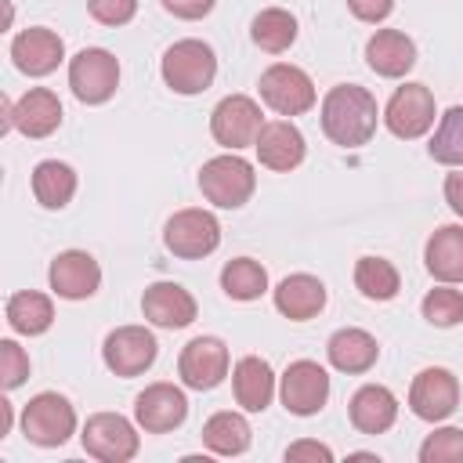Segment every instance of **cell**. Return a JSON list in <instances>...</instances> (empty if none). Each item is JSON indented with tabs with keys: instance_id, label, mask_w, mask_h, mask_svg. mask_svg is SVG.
<instances>
[{
	"instance_id": "1",
	"label": "cell",
	"mask_w": 463,
	"mask_h": 463,
	"mask_svg": "<svg viewBox=\"0 0 463 463\" xmlns=\"http://www.w3.org/2000/svg\"><path fill=\"white\" fill-rule=\"evenodd\" d=\"M376 98L358 83H336L322 98V130L340 148H358L376 134Z\"/></svg>"
},
{
	"instance_id": "2",
	"label": "cell",
	"mask_w": 463,
	"mask_h": 463,
	"mask_svg": "<svg viewBox=\"0 0 463 463\" xmlns=\"http://www.w3.org/2000/svg\"><path fill=\"white\" fill-rule=\"evenodd\" d=\"M257 188V174H253V163H246L239 152H228V156H213L203 163L199 170V192L206 203L221 206V210H239L250 203Z\"/></svg>"
},
{
	"instance_id": "3",
	"label": "cell",
	"mask_w": 463,
	"mask_h": 463,
	"mask_svg": "<svg viewBox=\"0 0 463 463\" xmlns=\"http://www.w3.org/2000/svg\"><path fill=\"white\" fill-rule=\"evenodd\" d=\"M22 434L40 449H58L76 434V409L58 391H40L22 409Z\"/></svg>"
},
{
	"instance_id": "4",
	"label": "cell",
	"mask_w": 463,
	"mask_h": 463,
	"mask_svg": "<svg viewBox=\"0 0 463 463\" xmlns=\"http://www.w3.org/2000/svg\"><path fill=\"white\" fill-rule=\"evenodd\" d=\"M163 83L174 94H203L217 76L213 47L203 40H177L163 54Z\"/></svg>"
},
{
	"instance_id": "5",
	"label": "cell",
	"mask_w": 463,
	"mask_h": 463,
	"mask_svg": "<svg viewBox=\"0 0 463 463\" xmlns=\"http://www.w3.org/2000/svg\"><path fill=\"white\" fill-rule=\"evenodd\" d=\"M69 87L83 105H105L119 87V61L105 47H83L69 58Z\"/></svg>"
},
{
	"instance_id": "6",
	"label": "cell",
	"mask_w": 463,
	"mask_h": 463,
	"mask_svg": "<svg viewBox=\"0 0 463 463\" xmlns=\"http://www.w3.org/2000/svg\"><path fill=\"white\" fill-rule=\"evenodd\" d=\"M163 242L174 257L181 260H199V257H210L217 246H221V224L210 210H199V206H188V210H177L166 228H163Z\"/></svg>"
},
{
	"instance_id": "7",
	"label": "cell",
	"mask_w": 463,
	"mask_h": 463,
	"mask_svg": "<svg viewBox=\"0 0 463 463\" xmlns=\"http://www.w3.org/2000/svg\"><path fill=\"white\" fill-rule=\"evenodd\" d=\"M80 441H83V452L101 459V463H127L141 449V438H137L134 423L127 416H119V412H94V416H87Z\"/></svg>"
},
{
	"instance_id": "8",
	"label": "cell",
	"mask_w": 463,
	"mask_h": 463,
	"mask_svg": "<svg viewBox=\"0 0 463 463\" xmlns=\"http://www.w3.org/2000/svg\"><path fill=\"white\" fill-rule=\"evenodd\" d=\"M257 87H260V101L279 116H300V112H307L315 105L311 76L304 69H297V65H286V61L264 69Z\"/></svg>"
},
{
	"instance_id": "9",
	"label": "cell",
	"mask_w": 463,
	"mask_h": 463,
	"mask_svg": "<svg viewBox=\"0 0 463 463\" xmlns=\"http://www.w3.org/2000/svg\"><path fill=\"white\" fill-rule=\"evenodd\" d=\"M434 94H430V87H423V83H402L394 94H391V101H387V109H383V123H387V130L394 134V137H402V141H416V137H423L430 127H434Z\"/></svg>"
},
{
	"instance_id": "10",
	"label": "cell",
	"mask_w": 463,
	"mask_h": 463,
	"mask_svg": "<svg viewBox=\"0 0 463 463\" xmlns=\"http://www.w3.org/2000/svg\"><path fill=\"white\" fill-rule=\"evenodd\" d=\"M260 127H264L260 105L253 98H246V94H228L210 112V134H213V141L224 145V148H232V152L253 145L257 134H260Z\"/></svg>"
},
{
	"instance_id": "11",
	"label": "cell",
	"mask_w": 463,
	"mask_h": 463,
	"mask_svg": "<svg viewBox=\"0 0 463 463\" xmlns=\"http://www.w3.org/2000/svg\"><path fill=\"white\" fill-rule=\"evenodd\" d=\"M279 398H282L286 412L315 416V412H322V405L329 398V373L311 358L289 362L282 373V383H279Z\"/></svg>"
},
{
	"instance_id": "12",
	"label": "cell",
	"mask_w": 463,
	"mask_h": 463,
	"mask_svg": "<svg viewBox=\"0 0 463 463\" xmlns=\"http://www.w3.org/2000/svg\"><path fill=\"white\" fill-rule=\"evenodd\" d=\"M177 376L192 391H213L228 376V347L217 336H195L181 347Z\"/></svg>"
},
{
	"instance_id": "13",
	"label": "cell",
	"mask_w": 463,
	"mask_h": 463,
	"mask_svg": "<svg viewBox=\"0 0 463 463\" xmlns=\"http://www.w3.org/2000/svg\"><path fill=\"white\" fill-rule=\"evenodd\" d=\"M159 354L156 336L145 326H119L105 336L101 358L116 376H141Z\"/></svg>"
},
{
	"instance_id": "14",
	"label": "cell",
	"mask_w": 463,
	"mask_h": 463,
	"mask_svg": "<svg viewBox=\"0 0 463 463\" xmlns=\"http://www.w3.org/2000/svg\"><path fill=\"white\" fill-rule=\"evenodd\" d=\"M459 405V380L441 369V365H430L423 373H416L412 387H409V409L427 420V423H438L445 416H452Z\"/></svg>"
},
{
	"instance_id": "15",
	"label": "cell",
	"mask_w": 463,
	"mask_h": 463,
	"mask_svg": "<svg viewBox=\"0 0 463 463\" xmlns=\"http://www.w3.org/2000/svg\"><path fill=\"white\" fill-rule=\"evenodd\" d=\"M184 416H188V398L174 383H148L134 398V420L148 434H166V430L181 427Z\"/></svg>"
},
{
	"instance_id": "16",
	"label": "cell",
	"mask_w": 463,
	"mask_h": 463,
	"mask_svg": "<svg viewBox=\"0 0 463 463\" xmlns=\"http://www.w3.org/2000/svg\"><path fill=\"white\" fill-rule=\"evenodd\" d=\"M47 279L61 300H87L101 286V268L87 250H65L51 260Z\"/></svg>"
},
{
	"instance_id": "17",
	"label": "cell",
	"mask_w": 463,
	"mask_h": 463,
	"mask_svg": "<svg viewBox=\"0 0 463 463\" xmlns=\"http://www.w3.org/2000/svg\"><path fill=\"white\" fill-rule=\"evenodd\" d=\"M11 58H14V69L25 72V76H47L61 65L65 58V43L54 29L47 25H33V29H22L14 40H11Z\"/></svg>"
},
{
	"instance_id": "18",
	"label": "cell",
	"mask_w": 463,
	"mask_h": 463,
	"mask_svg": "<svg viewBox=\"0 0 463 463\" xmlns=\"http://www.w3.org/2000/svg\"><path fill=\"white\" fill-rule=\"evenodd\" d=\"M253 148H257L260 166H268V170H275V174L297 170V166L304 163V152H307L304 134H300L289 119H271V123H264L260 134H257V141H253Z\"/></svg>"
},
{
	"instance_id": "19",
	"label": "cell",
	"mask_w": 463,
	"mask_h": 463,
	"mask_svg": "<svg viewBox=\"0 0 463 463\" xmlns=\"http://www.w3.org/2000/svg\"><path fill=\"white\" fill-rule=\"evenodd\" d=\"M141 311L159 329H184L195 322V297L177 282H152L141 297Z\"/></svg>"
},
{
	"instance_id": "20",
	"label": "cell",
	"mask_w": 463,
	"mask_h": 463,
	"mask_svg": "<svg viewBox=\"0 0 463 463\" xmlns=\"http://www.w3.org/2000/svg\"><path fill=\"white\" fill-rule=\"evenodd\" d=\"M11 127L22 130L25 137H51L61 127V101L47 87H33L11 105Z\"/></svg>"
},
{
	"instance_id": "21",
	"label": "cell",
	"mask_w": 463,
	"mask_h": 463,
	"mask_svg": "<svg viewBox=\"0 0 463 463\" xmlns=\"http://www.w3.org/2000/svg\"><path fill=\"white\" fill-rule=\"evenodd\" d=\"M347 416H351V427L354 430H362V434H383L398 420V398L383 383H365V387H358L351 394Z\"/></svg>"
},
{
	"instance_id": "22",
	"label": "cell",
	"mask_w": 463,
	"mask_h": 463,
	"mask_svg": "<svg viewBox=\"0 0 463 463\" xmlns=\"http://www.w3.org/2000/svg\"><path fill=\"white\" fill-rule=\"evenodd\" d=\"M365 61L376 76L398 80L416 65V43L402 29H376L365 43Z\"/></svg>"
},
{
	"instance_id": "23",
	"label": "cell",
	"mask_w": 463,
	"mask_h": 463,
	"mask_svg": "<svg viewBox=\"0 0 463 463\" xmlns=\"http://www.w3.org/2000/svg\"><path fill=\"white\" fill-rule=\"evenodd\" d=\"M275 307H279V315H286L289 322H307V318H315V315L326 307V286H322V279L304 275V271L286 275V279L275 286Z\"/></svg>"
},
{
	"instance_id": "24",
	"label": "cell",
	"mask_w": 463,
	"mask_h": 463,
	"mask_svg": "<svg viewBox=\"0 0 463 463\" xmlns=\"http://www.w3.org/2000/svg\"><path fill=\"white\" fill-rule=\"evenodd\" d=\"M232 391H235V402L246 412H264L271 405V394H275V373H271V365L260 354L239 358L235 362V373H232Z\"/></svg>"
},
{
	"instance_id": "25",
	"label": "cell",
	"mask_w": 463,
	"mask_h": 463,
	"mask_svg": "<svg viewBox=\"0 0 463 463\" xmlns=\"http://www.w3.org/2000/svg\"><path fill=\"white\" fill-rule=\"evenodd\" d=\"M423 264L438 282H463V224H441L423 246Z\"/></svg>"
},
{
	"instance_id": "26",
	"label": "cell",
	"mask_w": 463,
	"mask_h": 463,
	"mask_svg": "<svg viewBox=\"0 0 463 463\" xmlns=\"http://www.w3.org/2000/svg\"><path fill=\"white\" fill-rule=\"evenodd\" d=\"M326 354H329L333 369H340V373H369L380 358V347H376V336L347 326V329H336L329 336Z\"/></svg>"
},
{
	"instance_id": "27",
	"label": "cell",
	"mask_w": 463,
	"mask_h": 463,
	"mask_svg": "<svg viewBox=\"0 0 463 463\" xmlns=\"http://www.w3.org/2000/svg\"><path fill=\"white\" fill-rule=\"evenodd\" d=\"M33 195L47 210L69 206V199L76 195V170L69 163H61V159L36 163V170H33Z\"/></svg>"
},
{
	"instance_id": "28",
	"label": "cell",
	"mask_w": 463,
	"mask_h": 463,
	"mask_svg": "<svg viewBox=\"0 0 463 463\" xmlns=\"http://www.w3.org/2000/svg\"><path fill=\"white\" fill-rule=\"evenodd\" d=\"M54 322V304L51 297L36 293V289H22L7 297V326L22 336H40L47 333Z\"/></svg>"
},
{
	"instance_id": "29",
	"label": "cell",
	"mask_w": 463,
	"mask_h": 463,
	"mask_svg": "<svg viewBox=\"0 0 463 463\" xmlns=\"http://www.w3.org/2000/svg\"><path fill=\"white\" fill-rule=\"evenodd\" d=\"M250 438H253V430H250L246 416H239V412H232V409L213 412V416L203 423V445H206L213 456H239V452L250 449Z\"/></svg>"
},
{
	"instance_id": "30",
	"label": "cell",
	"mask_w": 463,
	"mask_h": 463,
	"mask_svg": "<svg viewBox=\"0 0 463 463\" xmlns=\"http://www.w3.org/2000/svg\"><path fill=\"white\" fill-rule=\"evenodd\" d=\"M250 36L260 51L268 54H282L293 47L297 40V18L286 11V7H264L253 22H250Z\"/></svg>"
},
{
	"instance_id": "31",
	"label": "cell",
	"mask_w": 463,
	"mask_h": 463,
	"mask_svg": "<svg viewBox=\"0 0 463 463\" xmlns=\"http://www.w3.org/2000/svg\"><path fill=\"white\" fill-rule=\"evenodd\" d=\"M221 289L232 300H257L260 293H268V271L253 257H235L221 268Z\"/></svg>"
},
{
	"instance_id": "32",
	"label": "cell",
	"mask_w": 463,
	"mask_h": 463,
	"mask_svg": "<svg viewBox=\"0 0 463 463\" xmlns=\"http://www.w3.org/2000/svg\"><path fill=\"white\" fill-rule=\"evenodd\" d=\"M354 286L365 300H391V297H398L402 279H398V268L387 257H358Z\"/></svg>"
},
{
	"instance_id": "33",
	"label": "cell",
	"mask_w": 463,
	"mask_h": 463,
	"mask_svg": "<svg viewBox=\"0 0 463 463\" xmlns=\"http://www.w3.org/2000/svg\"><path fill=\"white\" fill-rule=\"evenodd\" d=\"M427 152L441 166H463V105H452L445 109V116H438Z\"/></svg>"
},
{
	"instance_id": "34",
	"label": "cell",
	"mask_w": 463,
	"mask_h": 463,
	"mask_svg": "<svg viewBox=\"0 0 463 463\" xmlns=\"http://www.w3.org/2000/svg\"><path fill=\"white\" fill-rule=\"evenodd\" d=\"M420 311H423V318H427L430 326H441V329L459 326V322H463V293L452 289L449 282H445V286H434V289L423 297Z\"/></svg>"
},
{
	"instance_id": "35",
	"label": "cell",
	"mask_w": 463,
	"mask_h": 463,
	"mask_svg": "<svg viewBox=\"0 0 463 463\" xmlns=\"http://www.w3.org/2000/svg\"><path fill=\"white\" fill-rule=\"evenodd\" d=\"M463 459V430L459 427H438L420 445V463H459Z\"/></svg>"
},
{
	"instance_id": "36",
	"label": "cell",
	"mask_w": 463,
	"mask_h": 463,
	"mask_svg": "<svg viewBox=\"0 0 463 463\" xmlns=\"http://www.w3.org/2000/svg\"><path fill=\"white\" fill-rule=\"evenodd\" d=\"M25 376H29V354L14 340H0V380H4V391H14L18 383H25Z\"/></svg>"
},
{
	"instance_id": "37",
	"label": "cell",
	"mask_w": 463,
	"mask_h": 463,
	"mask_svg": "<svg viewBox=\"0 0 463 463\" xmlns=\"http://www.w3.org/2000/svg\"><path fill=\"white\" fill-rule=\"evenodd\" d=\"M87 11L101 25H127L137 14V0H87Z\"/></svg>"
},
{
	"instance_id": "38",
	"label": "cell",
	"mask_w": 463,
	"mask_h": 463,
	"mask_svg": "<svg viewBox=\"0 0 463 463\" xmlns=\"http://www.w3.org/2000/svg\"><path fill=\"white\" fill-rule=\"evenodd\" d=\"M347 11H351L358 22L376 25V22H383V18L394 11V0H347Z\"/></svg>"
},
{
	"instance_id": "39",
	"label": "cell",
	"mask_w": 463,
	"mask_h": 463,
	"mask_svg": "<svg viewBox=\"0 0 463 463\" xmlns=\"http://www.w3.org/2000/svg\"><path fill=\"white\" fill-rule=\"evenodd\" d=\"M217 0H163V7L174 14V18H184V22H195V18H206L213 11Z\"/></svg>"
},
{
	"instance_id": "40",
	"label": "cell",
	"mask_w": 463,
	"mask_h": 463,
	"mask_svg": "<svg viewBox=\"0 0 463 463\" xmlns=\"http://www.w3.org/2000/svg\"><path fill=\"white\" fill-rule=\"evenodd\" d=\"M286 459H322V463H329L333 459V452L326 449V445H318V441H297V445H289L286 449Z\"/></svg>"
},
{
	"instance_id": "41",
	"label": "cell",
	"mask_w": 463,
	"mask_h": 463,
	"mask_svg": "<svg viewBox=\"0 0 463 463\" xmlns=\"http://www.w3.org/2000/svg\"><path fill=\"white\" fill-rule=\"evenodd\" d=\"M445 203L452 206L456 217H463V166L445 177Z\"/></svg>"
},
{
	"instance_id": "42",
	"label": "cell",
	"mask_w": 463,
	"mask_h": 463,
	"mask_svg": "<svg viewBox=\"0 0 463 463\" xmlns=\"http://www.w3.org/2000/svg\"><path fill=\"white\" fill-rule=\"evenodd\" d=\"M7 427H11V405H7V402H0V438L7 434Z\"/></svg>"
}]
</instances>
